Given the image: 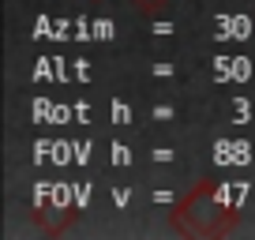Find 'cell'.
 Here are the masks:
<instances>
[]
</instances>
